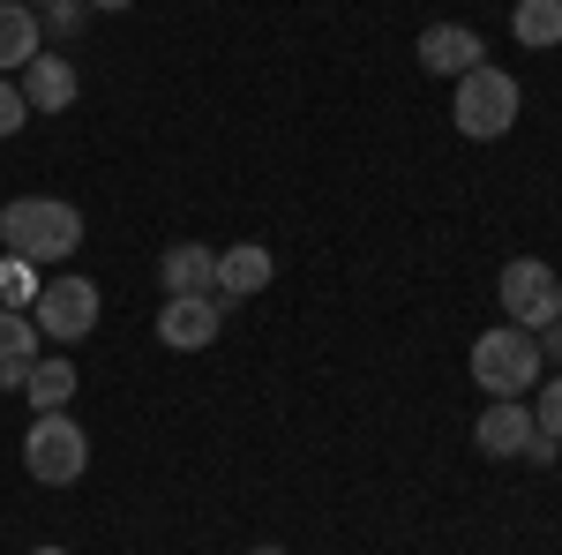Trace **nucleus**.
I'll use <instances>...</instances> for the list:
<instances>
[{"label": "nucleus", "instance_id": "nucleus-4", "mask_svg": "<svg viewBox=\"0 0 562 555\" xmlns=\"http://www.w3.org/2000/svg\"><path fill=\"white\" fill-rule=\"evenodd\" d=\"M23 466H31L38 488H76L90 473V435L68 413H38L31 435H23Z\"/></svg>", "mask_w": 562, "mask_h": 555}, {"label": "nucleus", "instance_id": "nucleus-22", "mask_svg": "<svg viewBox=\"0 0 562 555\" xmlns=\"http://www.w3.org/2000/svg\"><path fill=\"white\" fill-rule=\"evenodd\" d=\"M98 8H105V15H121V8H135V0H90V15H98Z\"/></svg>", "mask_w": 562, "mask_h": 555}, {"label": "nucleus", "instance_id": "nucleus-2", "mask_svg": "<svg viewBox=\"0 0 562 555\" xmlns=\"http://www.w3.org/2000/svg\"><path fill=\"white\" fill-rule=\"evenodd\" d=\"M518 76L510 68H495V60H480V68H465L458 84H450V121H458V135H473V143H495V135L518 129Z\"/></svg>", "mask_w": 562, "mask_h": 555}, {"label": "nucleus", "instance_id": "nucleus-16", "mask_svg": "<svg viewBox=\"0 0 562 555\" xmlns=\"http://www.w3.org/2000/svg\"><path fill=\"white\" fill-rule=\"evenodd\" d=\"M510 38L532 45V53L562 45V0H518V8H510Z\"/></svg>", "mask_w": 562, "mask_h": 555}, {"label": "nucleus", "instance_id": "nucleus-24", "mask_svg": "<svg viewBox=\"0 0 562 555\" xmlns=\"http://www.w3.org/2000/svg\"><path fill=\"white\" fill-rule=\"evenodd\" d=\"M31 555H68V548H31Z\"/></svg>", "mask_w": 562, "mask_h": 555}, {"label": "nucleus", "instance_id": "nucleus-12", "mask_svg": "<svg viewBox=\"0 0 562 555\" xmlns=\"http://www.w3.org/2000/svg\"><path fill=\"white\" fill-rule=\"evenodd\" d=\"M270 270H278V263H270V248H262V241L225 248V256H217V300H256L262 286H270Z\"/></svg>", "mask_w": 562, "mask_h": 555}, {"label": "nucleus", "instance_id": "nucleus-18", "mask_svg": "<svg viewBox=\"0 0 562 555\" xmlns=\"http://www.w3.org/2000/svg\"><path fill=\"white\" fill-rule=\"evenodd\" d=\"M83 15H90V0H53L38 15V31L45 38H68V31H83Z\"/></svg>", "mask_w": 562, "mask_h": 555}, {"label": "nucleus", "instance_id": "nucleus-9", "mask_svg": "<svg viewBox=\"0 0 562 555\" xmlns=\"http://www.w3.org/2000/svg\"><path fill=\"white\" fill-rule=\"evenodd\" d=\"M487 53H480V31L473 23H435V31H420V68L428 76H465V68H480Z\"/></svg>", "mask_w": 562, "mask_h": 555}, {"label": "nucleus", "instance_id": "nucleus-5", "mask_svg": "<svg viewBox=\"0 0 562 555\" xmlns=\"http://www.w3.org/2000/svg\"><path fill=\"white\" fill-rule=\"evenodd\" d=\"M495 300H503V323H518V331H532V338H540V331L562 315V278L540 256H518V263H503Z\"/></svg>", "mask_w": 562, "mask_h": 555}, {"label": "nucleus", "instance_id": "nucleus-11", "mask_svg": "<svg viewBox=\"0 0 562 555\" xmlns=\"http://www.w3.org/2000/svg\"><path fill=\"white\" fill-rule=\"evenodd\" d=\"M38 353H45L38 323H31L23 308H0V390H23V376H31Z\"/></svg>", "mask_w": 562, "mask_h": 555}, {"label": "nucleus", "instance_id": "nucleus-6", "mask_svg": "<svg viewBox=\"0 0 562 555\" xmlns=\"http://www.w3.org/2000/svg\"><path fill=\"white\" fill-rule=\"evenodd\" d=\"M98 286L90 278H45L38 286V300H31V323H38V338H90L98 331Z\"/></svg>", "mask_w": 562, "mask_h": 555}, {"label": "nucleus", "instance_id": "nucleus-15", "mask_svg": "<svg viewBox=\"0 0 562 555\" xmlns=\"http://www.w3.org/2000/svg\"><path fill=\"white\" fill-rule=\"evenodd\" d=\"M23 398H31L38 413H68V398H76V360H68V353H38L31 376H23Z\"/></svg>", "mask_w": 562, "mask_h": 555}, {"label": "nucleus", "instance_id": "nucleus-21", "mask_svg": "<svg viewBox=\"0 0 562 555\" xmlns=\"http://www.w3.org/2000/svg\"><path fill=\"white\" fill-rule=\"evenodd\" d=\"M540 360H562V315L548 323V331H540Z\"/></svg>", "mask_w": 562, "mask_h": 555}, {"label": "nucleus", "instance_id": "nucleus-17", "mask_svg": "<svg viewBox=\"0 0 562 555\" xmlns=\"http://www.w3.org/2000/svg\"><path fill=\"white\" fill-rule=\"evenodd\" d=\"M38 263H23V256H8L0 263V308H31V300H38Z\"/></svg>", "mask_w": 562, "mask_h": 555}, {"label": "nucleus", "instance_id": "nucleus-3", "mask_svg": "<svg viewBox=\"0 0 562 555\" xmlns=\"http://www.w3.org/2000/svg\"><path fill=\"white\" fill-rule=\"evenodd\" d=\"M473 384L487 390V398H525V390L540 384V338L518 331V323L480 331L473 338Z\"/></svg>", "mask_w": 562, "mask_h": 555}, {"label": "nucleus", "instance_id": "nucleus-23", "mask_svg": "<svg viewBox=\"0 0 562 555\" xmlns=\"http://www.w3.org/2000/svg\"><path fill=\"white\" fill-rule=\"evenodd\" d=\"M248 555H285V548H278V541H262V548H248Z\"/></svg>", "mask_w": 562, "mask_h": 555}, {"label": "nucleus", "instance_id": "nucleus-20", "mask_svg": "<svg viewBox=\"0 0 562 555\" xmlns=\"http://www.w3.org/2000/svg\"><path fill=\"white\" fill-rule=\"evenodd\" d=\"M532 421H540V435H555V443H562V376H555V384H540V413H532Z\"/></svg>", "mask_w": 562, "mask_h": 555}, {"label": "nucleus", "instance_id": "nucleus-25", "mask_svg": "<svg viewBox=\"0 0 562 555\" xmlns=\"http://www.w3.org/2000/svg\"><path fill=\"white\" fill-rule=\"evenodd\" d=\"M23 8H53V0H23Z\"/></svg>", "mask_w": 562, "mask_h": 555}, {"label": "nucleus", "instance_id": "nucleus-13", "mask_svg": "<svg viewBox=\"0 0 562 555\" xmlns=\"http://www.w3.org/2000/svg\"><path fill=\"white\" fill-rule=\"evenodd\" d=\"M15 84H23V98H31V113H68V106H76V68H68L60 53H38Z\"/></svg>", "mask_w": 562, "mask_h": 555}, {"label": "nucleus", "instance_id": "nucleus-19", "mask_svg": "<svg viewBox=\"0 0 562 555\" xmlns=\"http://www.w3.org/2000/svg\"><path fill=\"white\" fill-rule=\"evenodd\" d=\"M23 121H31V98H23V84H15V76H0V135H15Z\"/></svg>", "mask_w": 562, "mask_h": 555}, {"label": "nucleus", "instance_id": "nucleus-1", "mask_svg": "<svg viewBox=\"0 0 562 555\" xmlns=\"http://www.w3.org/2000/svg\"><path fill=\"white\" fill-rule=\"evenodd\" d=\"M0 248L23 263H68L83 248V211L60 196H15L0 211Z\"/></svg>", "mask_w": 562, "mask_h": 555}, {"label": "nucleus", "instance_id": "nucleus-14", "mask_svg": "<svg viewBox=\"0 0 562 555\" xmlns=\"http://www.w3.org/2000/svg\"><path fill=\"white\" fill-rule=\"evenodd\" d=\"M158 286H166V293H217V248H203V241H180V248H166V263H158Z\"/></svg>", "mask_w": 562, "mask_h": 555}, {"label": "nucleus", "instance_id": "nucleus-7", "mask_svg": "<svg viewBox=\"0 0 562 555\" xmlns=\"http://www.w3.org/2000/svg\"><path fill=\"white\" fill-rule=\"evenodd\" d=\"M217 331H225V300L217 293H166V308H158V338L173 345V353H203Z\"/></svg>", "mask_w": 562, "mask_h": 555}, {"label": "nucleus", "instance_id": "nucleus-10", "mask_svg": "<svg viewBox=\"0 0 562 555\" xmlns=\"http://www.w3.org/2000/svg\"><path fill=\"white\" fill-rule=\"evenodd\" d=\"M38 53H45L38 8H23V0H0V76H23Z\"/></svg>", "mask_w": 562, "mask_h": 555}, {"label": "nucleus", "instance_id": "nucleus-8", "mask_svg": "<svg viewBox=\"0 0 562 555\" xmlns=\"http://www.w3.org/2000/svg\"><path fill=\"white\" fill-rule=\"evenodd\" d=\"M532 435H540V421H532V406H525V398H495V406L473 421L480 458H525V451H532Z\"/></svg>", "mask_w": 562, "mask_h": 555}]
</instances>
